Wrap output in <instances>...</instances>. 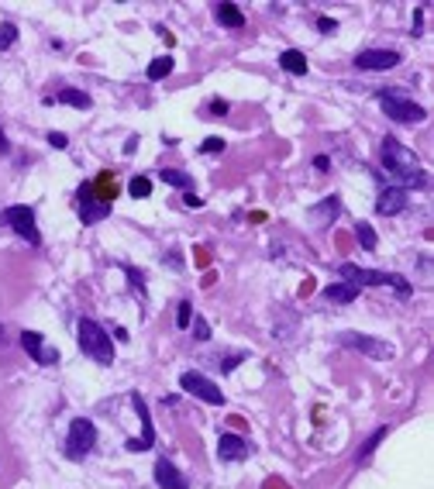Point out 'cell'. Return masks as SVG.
Masks as SVG:
<instances>
[{
    "label": "cell",
    "instance_id": "17",
    "mask_svg": "<svg viewBox=\"0 0 434 489\" xmlns=\"http://www.w3.org/2000/svg\"><path fill=\"white\" fill-rule=\"evenodd\" d=\"M324 296L331 300V303H352L358 296V286H352V283H334V286H327L324 289Z\"/></svg>",
    "mask_w": 434,
    "mask_h": 489
},
{
    "label": "cell",
    "instance_id": "10",
    "mask_svg": "<svg viewBox=\"0 0 434 489\" xmlns=\"http://www.w3.org/2000/svg\"><path fill=\"white\" fill-rule=\"evenodd\" d=\"M76 200H79V217H83L86 224L104 221V217H107V210H111V204H104L100 197H93V186H90V183H86V186H79Z\"/></svg>",
    "mask_w": 434,
    "mask_h": 489
},
{
    "label": "cell",
    "instance_id": "9",
    "mask_svg": "<svg viewBox=\"0 0 434 489\" xmlns=\"http://www.w3.org/2000/svg\"><path fill=\"white\" fill-rule=\"evenodd\" d=\"M131 404H135V413H138V420H142V438H131V441H128V451H149L152 445H156L152 413H149V407H145L142 393H131Z\"/></svg>",
    "mask_w": 434,
    "mask_h": 489
},
{
    "label": "cell",
    "instance_id": "18",
    "mask_svg": "<svg viewBox=\"0 0 434 489\" xmlns=\"http://www.w3.org/2000/svg\"><path fill=\"white\" fill-rule=\"evenodd\" d=\"M217 21H221L224 28H241V25H245V14H241L238 4H221V7H217Z\"/></svg>",
    "mask_w": 434,
    "mask_h": 489
},
{
    "label": "cell",
    "instance_id": "5",
    "mask_svg": "<svg viewBox=\"0 0 434 489\" xmlns=\"http://www.w3.org/2000/svg\"><path fill=\"white\" fill-rule=\"evenodd\" d=\"M0 224L4 228H11V231H18L21 238L28 245H41V235H39V224H35V214H32V207H4L0 210Z\"/></svg>",
    "mask_w": 434,
    "mask_h": 489
},
{
    "label": "cell",
    "instance_id": "40",
    "mask_svg": "<svg viewBox=\"0 0 434 489\" xmlns=\"http://www.w3.org/2000/svg\"><path fill=\"white\" fill-rule=\"evenodd\" d=\"M4 341H7V334H4V324H0V345H4Z\"/></svg>",
    "mask_w": 434,
    "mask_h": 489
},
{
    "label": "cell",
    "instance_id": "2",
    "mask_svg": "<svg viewBox=\"0 0 434 489\" xmlns=\"http://www.w3.org/2000/svg\"><path fill=\"white\" fill-rule=\"evenodd\" d=\"M79 348L90 359H97L100 366H111L114 362V341L107 338L104 327L97 324V321H90V317H79Z\"/></svg>",
    "mask_w": 434,
    "mask_h": 489
},
{
    "label": "cell",
    "instance_id": "36",
    "mask_svg": "<svg viewBox=\"0 0 434 489\" xmlns=\"http://www.w3.org/2000/svg\"><path fill=\"white\" fill-rule=\"evenodd\" d=\"M241 359H245V355H235V359H228V362H221V369H224V372H231V369H235L238 362H241Z\"/></svg>",
    "mask_w": 434,
    "mask_h": 489
},
{
    "label": "cell",
    "instance_id": "39",
    "mask_svg": "<svg viewBox=\"0 0 434 489\" xmlns=\"http://www.w3.org/2000/svg\"><path fill=\"white\" fill-rule=\"evenodd\" d=\"M4 152H11V142H7V135L0 131V156H4Z\"/></svg>",
    "mask_w": 434,
    "mask_h": 489
},
{
    "label": "cell",
    "instance_id": "26",
    "mask_svg": "<svg viewBox=\"0 0 434 489\" xmlns=\"http://www.w3.org/2000/svg\"><path fill=\"white\" fill-rule=\"evenodd\" d=\"M331 210H338V200H334V197H327V200H324V204H317L314 210H311V214H317V221H320V224H324V221H331V217H334V214H331Z\"/></svg>",
    "mask_w": 434,
    "mask_h": 489
},
{
    "label": "cell",
    "instance_id": "28",
    "mask_svg": "<svg viewBox=\"0 0 434 489\" xmlns=\"http://www.w3.org/2000/svg\"><path fill=\"white\" fill-rule=\"evenodd\" d=\"M14 41H18V28H14L11 21H4V25H0V48H11Z\"/></svg>",
    "mask_w": 434,
    "mask_h": 489
},
{
    "label": "cell",
    "instance_id": "24",
    "mask_svg": "<svg viewBox=\"0 0 434 489\" xmlns=\"http://www.w3.org/2000/svg\"><path fill=\"white\" fill-rule=\"evenodd\" d=\"M386 434H390V427H379V431H372V434H369V441H365V445L358 448V462H365V458H369V455L376 451V445H379V441H383Z\"/></svg>",
    "mask_w": 434,
    "mask_h": 489
},
{
    "label": "cell",
    "instance_id": "29",
    "mask_svg": "<svg viewBox=\"0 0 434 489\" xmlns=\"http://www.w3.org/2000/svg\"><path fill=\"white\" fill-rule=\"evenodd\" d=\"M190 321H194V307L183 300V303H179V310H176V324H179V327H190Z\"/></svg>",
    "mask_w": 434,
    "mask_h": 489
},
{
    "label": "cell",
    "instance_id": "32",
    "mask_svg": "<svg viewBox=\"0 0 434 489\" xmlns=\"http://www.w3.org/2000/svg\"><path fill=\"white\" fill-rule=\"evenodd\" d=\"M334 28H338V21H334V18H317V32H320V35H331Z\"/></svg>",
    "mask_w": 434,
    "mask_h": 489
},
{
    "label": "cell",
    "instance_id": "38",
    "mask_svg": "<svg viewBox=\"0 0 434 489\" xmlns=\"http://www.w3.org/2000/svg\"><path fill=\"white\" fill-rule=\"evenodd\" d=\"M266 489H290V486H286L283 479H269V483H266Z\"/></svg>",
    "mask_w": 434,
    "mask_h": 489
},
{
    "label": "cell",
    "instance_id": "37",
    "mask_svg": "<svg viewBox=\"0 0 434 489\" xmlns=\"http://www.w3.org/2000/svg\"><path fill=\"white\" fill-rule=\"evenodd\" d=\"M314 165H317V169H320V172H327V165H331V163H327V156H317V159H314Z\"/></svg>",
    "mask_w": 434,
    "mask_h": 489
},
{
    "label": "cell",
    "instance_id": "30",
    "mask_svg": "<svg viewBox=\"0 0 434 489\" xmlns=\"http://www.w3.org/2000/svg\"><path fill=\"white\" fill-rule=\"evenodd\" d=\"M200 152H203V156H214V152H224V142H221V138H207V142L200 145Z\"/></svg>",
    "mask_w": 434,
    "mask_h": 489
},
{
    "label": "cell",
    "instance_id": "3",
    "mask_svg": "<svg viewBox=\"0 0 434 489\" xmlns=\"http://www.w3.org/2000/svg\"><path fill=\"white\" fill-rule=\"evenodd\" d=\"M341 276H345V283L352 286H393L400 296H410V283L403 280V276H393V273H372V269H358V266H352V262H345L341 269H338Z\"/></svg>",
    "mask_w": 434,
    "mask_h": 489
},
{
    "label": "cell",
    "instance_id": "21",
    "mask_svg": "<svg viewBox=\"0 0 434 489\" xmlns=\"http://www.w3.org/2000/svg\"><path fill=\"white\" fill-rule=\"evenodd\" d=\"M355 238H358V245L365 248V252H376V231H372V224L369 221H358L355 224Z\"/></svg>",
    "mask_w": 434,
    "mask_h": 489
},
{
    "label": "cell",
    "instance_id": "31",
    "mask_svg": "<svg viewBox=\"0 0 434 489\" xmlns=\"http://www.w3.org/2000/svg\"><path fill=\"white\" fill-rule=\"evenodd\" d=\"M190 324H194V334H197V341H207V338H210V327H207V321H203V317L190 321Z\"/></svg>",
    "mask_w": 434,
    "mask_h": 489
},
{
    "label": "cell",
    "instance_id": "25",
    "mask_svg": "<svg viewBox=\"0 0 434 489\" xmlns=\"http://www.w3.org/2000/svg\"><path fill=\"white\" fill-rule=\"evenodd\" d=\"M128 193H131V197H138V200H142V197H149V193H152V183H149V179H145V176H135V179H131V183H128Z\"/></svg>",
    "mask_w": 434,
    "mask_h": 489
},
{
    "label": "cell",
    "instance_id": "11",
    "mask_svg": "<svg viewBox=\"0 0 434 489\" xmlns=\"http://www.w3.org/2000/svg\"><path fill=\"white\" fill-rule=\"evenodd\" d=\"M21 345H25V352H28L35 362H41V366L59 362V352H55L52 345H45V338H41L39 331H25V334H21Z\"/></svg>",
    "mask_w": 434,
    "mask_h": 489
},
{
    "label": "cell",
    "instance_id": "1",
    "mask_svg": "<svg viewBox=\"0 0 434 489\" xmlns=\"http://www.w3.org/2000/svg\"><path fill=\"white\" fill-rule=\"evenodd\" d=\"M383 165L393 172L396 179L403 183V190L407 186H414V190H428V172H421L417 169V156L407 149V145H400L396 138H386L383 142Z\"/></svg>",
    "mask_w": 434,
    "mask_h": 489
},
{
    "label": "cell",
    "instance_id": "7",
    "mask_svg": "<svg viewBox=\"0 0 434 489\" xmlns=\"http://www.w3.org/2000/svg\"><path fill=\"white\" fill-rule=\"evenodd\" d=\"M338 345H345V348H355L362 355H369V359H393V345L390 341H383V338H372V334H355V331H345V334H338Z\"/></svg>",
    "mask_w": 434,
    "mask_h": 489
},
{
    "label": "cell",
    "instance_id": "19",
    "mask_svg": "<svg viewBox=\"0 0 434 489\" xmlns=\"http://www.w3.org/2000/svg\"><path fill=\"white\" fill-rule=\"evenodd\" d=\"M90 186H97L93 190V197H100L104 204H111V197H118V183H114V176L111 172H104L97 183H90Z\"/></svg>",
    "mask_w": 434,
    "mask_h": 489
},
{
    "label": "cell",
    "instance_id": "34",
    "mask_svg": "<svg viewBox=\"0 0 434 489\" xmlns=\"http://www.w3.org/2000/svg\"><path fill=\"white\" fill-rule=\"evenodd\" d=\"M183 200H187V207H200V204H203V200H200L194 190H187V193H183Z\"/></svg>",
    "mask_w": 434,
    "mask_h": 489
},
{
    "label": "cell",
    "instance_id": "33",
    "mask_svg": "<svg viewBox=\"0 0 434 489\" xmlns=\"http://www.w3.org/2000/svg\"><path fill=\"white\" fill-rule=\"evenodd\" d=\"M207 114H214V118H221V114H228V104H224V100H210V107H207Z\"/></svg>",
    "mask_w": 434,
    "mask_h": 489
},
{
    "label": "cell",
    "instance_id": "23",
    "mask_svg": "<svg viewBox=\"0 0 434 489\" xmlns=\"http://www.w3.org/2000/svg\"><path fill=\"white\" fill-rule=\"evenodd\" d=\"M59 104H69V107L86 111V107H90V97H86V93H79V90H59Z\"/></svg>",
    "mask_w": 434,
    "mask_h": 489
},
{
    "label": "cell",
    "instance_id": "6",
    "mask_svg": "<svg viewBox=\"0 0 434 489\" xmlns=\"http://www.w3.org/2000/svg\"><path fill=\"white\" fill-rule=\"evenodd\" d=\"M97 445V427H93V420H86V417H76L73 424H69V434H66V455L69 458H86L90 451Z\"/></svg>",
    "mask_w": 434,
    "mask_h": 489
},
{
    "label": "cell",
    "instance_id": "13",
    "mask_svg": "<svg viewBox=\"0 0 434 489\" xmlns=\"http://www.w3.org/2000/svg\"><path fill=\"white\" fill-rule=\"evenodd\" d=\"M217 458L221 462H245L248 458V441L231 434V431H224L221 441H217Z\"/></svg>",
    "mask_w": 434,
    "mask_h": 489
},
{
    "label": "cell",
    "instance_id": "22",
    "mask_svg": "<svg viewBox=\"0 0 434 489\" xmlns=\"http://www.w3.org/2000/svg\"><path fill=\"white\" fill-rule=\"evenodd\" d=\"M169 73H172V59H169V55H158V59L149 62V73H145V76H149V80H165Z\"/></svg>",
    "mask_w": 434,
    "mask_h": 489
},
{
    "label": "cell",
    "instance_id": "4",
    "mask_svg": "<svg viewBox=\"0 0 434 489\" xmlns=\"http://www.w3.org/2000/svg\"><path fill=\"white\" fill-rule=\"evenodd\" d=\"M379 104H383V114L393 118V121H400V124H417V121L428 118V111H424L417 100L403 97V93H379Z\"/></svg>",
    "mask_w": 434,
    "mask_h": 489
},
{
    "label": "cell",
    "instance_id": "15",
    "mask_svg": "<svg viewBox=\"0 0 434 489\" xmlns=\"http://www.w3.org/2000/svg\"><path fill=\"white\" fill-rule=\"evenodd\" d=\"M403 207H407V190H403V186H386V190L376 197V210L386 214V217H390V214H400Z\"/></svg>",
    "mask_w": 434,
    "mask_h": 489
},
{
    "label": "cell",
    "instance_id": "27",
    "mask_svg": "<svg viewBox=\"0 0 434 489\" xmlns=\"http://www.w3.org/2000/svg\"><path fill=\"white\" fill-rule=\"evenodd\" d=\"M124 276H128V283H131V289H135L138 296H145V276H138V269L124 266Z\"/></svg>",
    "mask_w": 434,
    "mask_h": 489
},
{
    "label": "cell",
    "instance_id": "14",
    "mask_svg": "<svg viewBox=\"0 0 434 489\" xmlns=\"http://www.w3.org/2000/svg\"><path fill=\"white\" fill-rule=\"evenodd\" d=\"M156 483L162 489H187V486H190V483H187V476H183V472H179L169 458H158V462H156Z\"/></svg>",
    "mask_w": 434,
    "mask_h": 489
},
{
    "label": "cell",
    "instance_id": "8",
    "mask_svg": "<svg viewBox=\"0 0 434 489\" xmlns=\"http://www.w3.org/2000/svg\"><path fill=\"white\" fill-rule=\"evenodd\" d=\"M179 386H183L190 397H197V400H207V404H214V407H224L221 386H217L214 379L200 376V372H183V376H179Z\"/></svg>",
    "mask_w": 434,
    "mask_h": 489
},
{
    "label": "cell",
    "instance_id": "35",
    "mask_svg": "<svg viewBox=\"0 0 434 489\" xmlns=\"http://www.w3.org/2000/svg\"><path fill=\"white\" fill-rule=\"evenodd\" d=\"M48 142H52L55 149H62V145H66V135H59V131H52V135H48Z\"/></svg>",
    "mask_w": 434,
    "mask_h": 489
},
{
    "label": "cell",
    "instance_id": "20",
    "mask_svg": "<svg viewBox=\"0 0 434 489\" xmlns=\"http://www.w3.org/2000/svg\"><path fill=\"white\" fill-rule=\"evenodd\" d=\"M162 183H169V186H176V190H190L194 186V179L187 176V172H179V169H162Z\"/></svg>",
    "mask_w": 434,
    "mask_h": 489
},
{
    "label": "cell",
    "instance_id": "16",
    "mask_svg": "<svg viewBox=\"0 0 434 489\" xmlns=\"http://www.w3.org/2000/svg\"><path fill=\"white\" fill-rule=\"evenodd\" d=\"M279 66H283L286 73H293V76H307V55L297 52V48H286V52L279 55Z\"/></svg>",
    "mask_w": 434,
    "mask_h": 489
},
{
    "label": "cell",
    "instance_id": "12",
    "mask_svg": "<svg viewBox=\"0 0 434 489\" xmlns=\"http://www.w3.org/2000/svg\"><path fill=\"white\" fill-rule=\"evenodd\" d=\"M396 62H400V52H390V48H369L355 55L358 69H393Z\"/></svg>",
    "mask_w": 434,
    "mask_h": 489
}]
</instances>
